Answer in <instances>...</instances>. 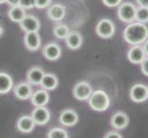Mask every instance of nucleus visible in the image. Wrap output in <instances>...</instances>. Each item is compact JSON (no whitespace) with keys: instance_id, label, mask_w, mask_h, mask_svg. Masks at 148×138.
Returning a JSON list of instances; mask_svg holds the SVG:
<instances>
[{"instance_id":"nucleus-1","label":"nucleus","mask_w":148,"mask_h":138,"mask_svg":"<svg viewBox=\"0 0 148 138\" xmlns=\"http://www.w3.org/2000/svg\"><path fill=\"white\" fill-rule=\"evenodd\" d=\"M122 36L125 42L132 45H141L148 39V27L138 21L129 23L123 30Z\"/></svg>"},{"instance_id":"nucleus-2","label":"nucleus","mask_w":148,"mask_h":138,"mask_svg":"<svg viewBox=\"0 0 148 138\" xmlns=\"http://www.w3.org/2000/svg\"><path fill=\"white\" fill-rule=\"evenodd\" d=\"M88 100L90 108L98 112L107 111L110 105V99L109 95L102 89L93 91Z\"/></svg>"},{"instance_id":"nucleus-3","label":"nucleus","mask_w":148,"mask_h":138,"mask_svg":"<svg viewBox=\"0 0 148 138\" xmlns=\"http://www.w3.org/2000/svg\"><path fill=\"white\" fill-rule=\"evenodd\" d=\"M137 8L131 2L121 3L118 7V18L121 21L124 23H132L135 21V15H136Z\"/></svg>"},{"instance_id":"nucleus-4","label":"nucleus","mask_w":148,"mask_h":138,"mask_svg":"<svg viewBox=\"0 0 148 138\" xmlns=\"http://www.w3.org/2000/svg\"><path fill=\"white\" fill-rule=\"evenodd\" d=\"M115 24L109 19H101L96 26V33L102 39H110L115 33Z\"/></svg>"},{"instance_id":"nucleus-5","label":"nucleus","mask_w":148,"mask_h":138,"mask_svg":"<svg viewBox=\"0 0 148 138\" xmlns=\"http://www.w3.org/2000/svg\"><path fill=\"white\" fill-rule=\"evenodd\" d=\"M93 89L86 81H79L73 89V95L77 100H88L92 94Z\"/></svg>"},{"instance_id":"nucleus-6","label":"nucleus","mask_w":148,"mask_h":138,"mask_svg":"<svg viewBox=\"0 0 148 138\" xmlns=\"http://www.w3.org/2000/svg\"><path fill=\"white\" fill-rule=\"evenodd\" d=\"M130 98L135 103H142L148 99V89L142 83H137L130 89Z\"/></svg>"},{"instance_id":"nucleus-7","label":"nucleus","mask_w":148,"mask_h":138,"mask_svg":"<svg viewBox=\"0 0 148 138\" xmlns=\"http://www.w3.org/2000/svg\"><path fill=\"white\" fill-rule=\"evenodd\" d=\"M32 117L36 125H44L50 121L51 112L47 108H45V106L36 107L32 111Z\"/></svg>"},{"instance_id":"nucleus-8","label":"nucleus","mask_w":148,"mask_h":138,"mask_svg":"<svg viewBox=\"0 0 148 138\" xmlns=\"http://www.w3.org/2000/svg\"><path fill=\"white\" fill-rule=\"evenodd\" d=\"M19 26L25 32H38L40 27V20L33 15H26L24 19L19 22Z\"/></svg>"},{"instance_id":"nucleus-9","label":"nucleus","mask_w":148,"mask_h":138,"mask_svg":"<svg viewBox=\"0 0 148 138\" xmlns=\"http://www.w3.org/2000/svg\"><path fill=\"white\" fill-rule=\"evenodd\" d=\"M146 57L142 45H132L127 53V58L132 64L140 65Z\"/></svg>"},{"instance_id":"nucleus-10","label":"nucleus","mask_w":148,"mask_h":138,"mask_svg":"<svg viewBox=\"0 0 148 138\" xmlns=\"http://www.w3.org/2000/svg\"><path fill=\"white\" fill-rule=\"evenodd\" d=\"M59 122L62 125L66 127L74 126L78 122V114L76 113L75 111L72 109L64 110L60 113Z\"/></svg>"},{"instance_id":"nucleus-11","label":"nucleus","mask_w":148,"mask_h":138,"mask_svg":"<svg viewBox=\"0 0 148 138\" xmlns=\"http://www.w3.org/2000/svg\"><path fill=\"white\" fill-rule=\"evenodd\" d=\"M129 116L123 111H117L111 116L110 118V125L117 130L125 129L129 124Z\"/></svg>"},{"instance_id":"nucleus-12","label":"nucleus","mask_w":148,"mask_h":138,"mask_svg":"<svg viewBox=\"0 0 148 138\" xmlns=\"http://www.w3.org/2000/svg\"><path fill=\"white\" fill-rule=\"evenodd\" d=\"M42 54L49 61H56L62 54V50L56 43H49L43 47Z\"/></svg>"},{"instance_id":"nucleus-13","label":"nucleus","mask_w":148,"mask_h":138,"mask_svg":"<svg viewBox=\"0 0 148 138\" xmlns=\"http://www.w3.org/2000/svg\"><path fill=\"white\" fill-rule=\"evenodd\" d=\"M40 36L38 32H26L24 36V44L29 51L35 52L40 47Z\"/></svg>"},{"instance_id":"nucleus-14","label":"nucleus","mask_w":148,"mask_h":138,"mask_svg":"<svg viewBox=\"0 0 148 138\" xmlns=\"http://www.w3.org/2000/svg\"><path fill=\"white\" fill-rule=\"evenodd\" d=\"M44 71L42 68H40V66H32V68H29L27 72V82L29 85L33 86H39L42 83V78L44 76Z\"/></svg>"},{"instance_id":"nucleus-15","label":"nucleus","mask_w":148,"mask_h":138,"mask_svg":"<svg viewBox=\"0 0 148 138\" xmlns=\"http://www.w3.org/2000/svg\"><path fill=\"white\" fill-rule=\"evenodd\" d=\"M13 89L16 98L21 100H26L29 99L32 95V86L28 82H20L15 86Z\"/></svg>"},{"instance_id":"nucleus-16","label":"nucleus","mask_w":148,"mask_h":138,"mask_svg":"<svg viewBox=\"0 0 148 138\" xmlns=\"http://www.w3.org/2000/svg\"><path fill=\"white\" fill-rule=\"evenodd\" d=\"M35 122L32 116L24 115L19 117L17 122V129L23 134H29L32 133L35 128Z\"/></svg>"},{"instance_id":"nucleus-17","label":"nucleus","mask_w":148,"mask_h":138,"mask_svg":"<svg viewBox=\"0 0 148 138\" xmlns=\"http://www.w3.org/2000/svg\"><path fill=\"white\" fill-rule=\"evenodd\" d=\"M47 15L53 21H61L65 16V7L62 4L51 5L48 8Z\"/></svg>"},{"instance_id":"nucleus-18","label":"nucleus","mask_w":148,"mask_h":138,"mask_svg":"<svg viewBox=\"0 0 148 138\" xmlns=\"http://www.w3.org/2000/svg\"><path fill=\"white\" fill-rule=\"evenodd\" d=\"M32 103L35 107H42L46 105L50 100V95L45 89H39L32 93L30 97Z\"/></svg>"},{"instance_id":"nucleus-19","label":"nucleus","mask_w":148,"mask_h":138,"mask_svg":"<svg viewBox=\"0 0 148 138\" xmlns=\"http://www.w3.org/2000/svg\"><path fill=\"white\" fill-rule=\"evenodd\" d=\"M67 47L71 50H77L81 47L83 43V38L78 32H70L65 39Z\"/></svg>"},{"instance_id":"nucleus-20","label":"nucleus","mask_w":148,"mask_h":138,"mask_svg":"<svg viewBox=\"0 0 148 138\" xmlns=\"http://www.w3.org/2000/svg\"><path fill=\"white\" fill-rule=\"evenodd\" d=\"M14 88L11 76L6 72H0V94H7Z\"/></svg>"},{"instance_id":"nucleus-21","label":"nucleus","mask_w":148,"mask_h":138,"mask_svg":"<svg viewBox=\"0 0 148 138\" xmlns=\"http://www.w3.org/2000/svg\"><path fill=\"white\" fill-rule=\"evenodd\" d=\"M58 78L54 74L45 73L42 78V83H40V86L45 90H54L58 87Z\"/></svg>"},{"instance_id":"nucleus-22","label":"nucleus","mask_w":148,"mask_h":138,"mask_svg":"<svg viewBox=\"0 0 148 138\" xmlns=\"http://www.w3.org/2000/svg\"><path fill=\"white\" fill-rule=\"evenodd\" d=\"M26 15L27 14H26V11H25V9L20 7L19 5L10 7L8 12V16L9 19L13 22H18V23L21 21Z\"/></svg>"},{"instance_id":"nucleus-23","label":"nucleus","mask_w":148,"mask_h":138,"mask_svg":"<svg viewBox=\"0 0 148 138\" xmlns=\"http://www.w3.org/2000/svg\"><path fill=\"white\" fill-rule=\"evenodd\" d=\"M70 32L69 28L65 24H58L53 28V35L60 40H64L67 37Z\"/></svg>"},{"instance_id":"nucleus-24","label":"nucleus","mask_w":148,"mask_h":138,"mask_svg":"<svg viewBox=\"0 0 148 138\" xmlns=\"http://www.w3.org/2000/svg\"><path fill=\"white\" fill-rule=\"evenodd\" d=\"M135 21L146 24L148 23V8L139 7L136 9Z\"/></svg>"},{"instance_id":"nucleus-25","label":"nucleus","mask_w":148,"mask_h":138,"mask_svg":"<svg viewBox=\"0 0 148 138\" xmlns=\"http://www.w3.org/2000/svg\"><path fill=\"white\" fill-rule=\"evenodd\" d=\"M48 138H69L68 133L64 129L60 128V127H55V128L51 129L48 133Z\"/></svg>"},{"instance_id":"nucleus-26","label":"nucleus","mask_w":148,"mask_h":138,"mask_svg":"<svg viewBox=\"0 0 148 138\" xmlns=\"http://www.w3.org/2000/svg\"><path fill=\"white\" fill-rule=\"evenodd\" d=\"M53 0H35V8L38 9H43L49 8L52 5Z\"/></svg>"},{"instance_id":"nucleus-27","label":"nucleus","mask_w":148,"mask_h":138,"mask_svg":"<svg viewBox=\"0 0 148 138\" xmlns=\"http://www.w3.org/2000/svg\"><path fill=\"white\" fill-rule=\"evenodd\" d=\"M18 5L24 9H32L35 8V0H19Z\"/></svg>"},{"instance_id":"nucleus-28","label":"nucleus","mask_w":148,"mask_h":138,"mask_svg":"<svg viewBox=\"0 0 148 138\" xmlns=\"http://www.w3.org/2000/svg\"><path fill=\"white\" fill-rule=\"evenodd\" d=\"M102 2L108 8H116L121 4L122 0H102Z\"/></svg>"},{"instance_id":"nucleus-29","label":"nucleus","mask_w":148,"mask_h":138,"mask_svg":"<svg viewBox=\"0 0 148 138\" xmlns=\"http://www.w3.org/2000/svg\"><path fill=\"white\" fill-rule=\"evenodd\" d=\"M140 65H141L142 73L144 74L145 76H148V57H147V56L145 57V59L140 64Z\"/></svg>"},{"instance_id":"nucleus-30","label":"nucleus","mask_w":148,"mask_h":138,"mask_svg":"<svg viewBox=\"0 0 148 138\" xmlns=\"http://www.w3.org/2000/svg\"><path fill=\"white\" fill-rule=\"evenodd\" d=\"M104 138H122L120 133L116 131H110L105 135Z\"/></svg>"},{"instance_id":"nucleus-31","label":"nucleus","mask_w":148,"mask_h":138,"mask_svg":"<svg viewBox=\"0 0 148 138\" xmlns=\"http://www.w3.org/2000/svg\"><path fill=\"white\" fill-rule=\"evenodd\" d=\"M136 2L139 7L148 8V0H136Z\"/></svg>"},{"instance_id":"nucleus-32","label":"nucleus","mask_w":148,"mask_h":138,"mask_svg":"<svg viewBox=\"0 0 148 138\" xmlns=\"http://www.w3.org/2000/svg\"><path fill=\"white\" fill-rule=\"evenodd\" d=\"M8 5H9L10 7H13V6H18V3H19V0H7Z\"/></svg>"},{"instance_id":"nucleus-33","label":"nucleus","mask_w":148,"mask_h":138,"mask_svg":"<svg viewBox=\"0 0 148 138\" xmlns=\"http://www.w3.org/2000/svg\"><path fill=\"white\" fill-rule=\"evenodd\" d=\"M143 48H144V51L145 53V55L148 57V39L145 41V42L143 43Z\"/></svg>"},{"instance_id":"nucleus-34","label":"nucleus","mask_w":148,"mask_h":138,"mask_svg":"<svg viewBox=\"0 0 148 138\" xmlns=\"http://www.w3.org/2000/svg\"><path fill=\"white\" fill-rule=\"evenodd\" d=\"M3 32H4V29L1 26H0V36H1V35L3 34Z\"/></svg>"},{"instance_id":"nucleus-35","label":"nucleus","mask_w":148,"mask_h":138,"mask_svg":"<svg viewBox=\"0 0 148 138\" xmlns=\"http://www.w3.org/2000/svg\"><path fill=\"white\" fill-rule=\"evenodd\" d=\"M7 0H0V4H3V3H6Z\"/></svg>"},{"instance_id":"nucleus-36","label":"nucleus","mask_w":148,"mask_h":138,"mask_svg":"<svg viewBox=\"0 0 148 138\" xmlns=\"http://www.w3.org/2000/svg\"><path fill=\"white\" fill-rule=\"evenodd\" d=\"M147 89H148V87H147Z\"/></svg>"}]
</instances>
